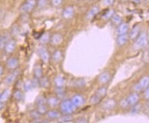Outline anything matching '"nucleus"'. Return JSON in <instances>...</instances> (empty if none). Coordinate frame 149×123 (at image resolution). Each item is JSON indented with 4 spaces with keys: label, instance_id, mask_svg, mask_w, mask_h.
<instances>
[{
    "label": "nucleus",
    "instance_id": "obj_10",
    "mask_svg": "<svg viewBox=\"0 0 149 123\" xmlns=\"http://www.w3.org/2000/svg\"><path fill=\"white\" fill-rule=\"evenodd\" d=\"M10 96H11V92L10 89H6L0 94V102L1 103H6L8 101Z\"/></svg>",
    "mask_w": 149,
    "mask_h": 123
},
{
    "label": "nucleus",
    "instance_id": "obj_15",
    "mask_svg": "<svg viewBox=\"0 0 149 123\" xmlns=\"http://www.w3.org/2000/svg\"><path fill=\"white\" fill-rule=\"evenodd\" d=\"M110 78H111V76H110L109 73L105 72V73L102 74L100 76H99L98 80H99L100 83L106 84V83H107L109 81Z\"/></svg>",
    "mask_w": 149,
    "mask_h": 123
},
{
    "label": "nucleus",
    "instance_id": "obj_12",
    "mask_svg": "<svg viewBox=\"0 0 149 123\" xmlns=\"http://www.w3.org/2000/svg\"><path fill=\"white\" fill-rule=\"evenodd\" d=\"M138 100H139V96L138 94H131L129 97L127 98V99L126 100L128 105H134L138 103Z\"/></svg>",
    "mask_w": 149,
    "mask_h": 123
},
{
    "label": "nucleus",
    "instance_id": "obj_32",
    "mask_svg": "<svg viewBox=\"0 0 149 123\" xmlns=\"http://www.w3.org/2000/svg\"><path fill=\"white\" fill-rule=\"evenodd\" d=\"M63 0H52V5L54 6H59L62 3Z\"/></svg>",
    "mask_w": 149,
    "mask_h": 123
},
{
    "label": "nucleus",
    "instance_id": "obj_21",
    "mask_svg": "<svg viewBox=\"0 0 149 123\" xmlns=\"http://www.w3.org/2000/svg\"><path fill=\"white\" fill-rule=\"evenodd\" d=\"M99 12V8L98 7H94L88 12L87 15V17L88 19H92L96 15H97Z\"/></svg>",
    "mask_w": 149,
    "mask_h": 123
},
{
    "label": "nucleus",
    "instance_id": "obj_1",
    "mask_svg": "<svg viewBox=\"0 0 149 123\" xmlns=\"http://www.w3.org/2000/svg\"><path fill=\"white\" fill-rule=\"evenodd\" d=\"M36 0H26L19 8V10L23 13L32 12L36 5Z\"/></svg>",
    "mask_w": 149,
    "mask_h": 123
},
{
    "label": "nucleus",
    "instance_id": "obj_27",
    "mask_svg": "<svg viewBox=\"0 0 149 123\" xmlns=\"http://www.w3.org/2000/svg\"><path fill=\"white\" fill-rule=\"evenodd\" d=\"M112 18V22L114 24H116V25H118L120 24L121 22H122V18L120 17V16L116 15H113L111 17Z\"/></svg>",
    "mask_w": 149,
    "mask_h": 123
},
{
    "label": "nucleus",
    "instance_id": "obj_6",
    "mask_svg": "<svg viewBox=\"0 0 149 123\" xmlns=\"http://www.w3.org/2000/svg\"><path fill=\"white\" fill-rule=\"evenodd\" d=\"M38 55L40 56L41 59H42V61L43 62L46 63L49 61V59H50V55H49V53L47 50V49L44 47H38Z\"/></svg>",
    "mask_w": 149,
    "mask_h": 123
},
{
    "label": "nucleus",
    "instance_id": "obj_17",
    "mask_svg": "<svg viewBox=\"0 0 149 123\" xmlns=\"http://www.w3.org/2000/svg\"><path fill=\"white\" fill-rule=\"evenodd\" d=\"M35 87V82L31 80H28L24 82V89L26 92H28V91L31 90V89L34 88Z\"/></svg>",
    "mask_w": 149,
    "mask_h": 123
},
{
    "label": "nucleus",
    "instance_id": "obj_26",
    "mask_svg": "<svg viewBox=\"0 0 149 123\" xmlns=\"http://www.w3.org/2000/svg\"><path fill=\"white\" fill-rule=\"evenodd\" d=\"M47 115L49 118H50L54 119V118H57L58 117H59V112H56V111H50V112H47Z\"/></svg>",
    "mask_w": 149,
    "mask_h": 123
},
{
    "label": "nucleus",
    "instance_id": "obj_16",
    "mask_svg": "<svg viewBox=\"0 0 149 123\" xmlns=\"http://www.w3.org/2000/svg\"><path fill=\"white\" fill-rule=\"evenodd\" d=\"M128 40H129V36H128L127 34H120V36L117 38V45H120V46H122V45H124L126 43H127Z\"/></svg>",
    "mask_w": 149,
    "mask_h": 123
},
{
    "label": "nucleus",
    "instance_id": "obj_5",
    "mask_svg": "<svg viewBox=\"0 0 149 123\" xmlns=\"http://www.w3.org/2000/svg\"><path fill=\"white\" fill-rule=\"evenodd\" d=\"M19 74H20V71H19V70H15V71H14L13 72H12L5 78L4 82L7 84V85H11V84H13V82L16 80V79L17 78V77H18Z\"/></svg>",
    "mask_w": 149,
    "mask_h": 123
},
{
    "label": "nucleus",
    "instance_id": "obj_25",
    "mask_svg": "<svg viewBox=\"0 0 149 123\" xmlns=\"http://www.w3.org/2000/svg\"><path fill=\"white\" fill-rule=\"evenodd\" d=\"M14 96V98H15V100H17V101H22L23 99V98H24V95H23V93L21 92L20 90H16L14 93L13 94Z\"/></svg>",
    "mask_w": 149,
    "mask_h": 123
},
{
    "label": "nucleus",
    "instance_id": "obj_31",
    "mask_svg": "<svg viewBox=\"0 0 149 123\" xmlns=\"http://www.w3.org/2000/svg\"><path fill=\"white\" fill-rule=\"evenodd\" d=\"M47 0H38L36 1V5H38L39 7H43L46 5Z\"/></svg>",
    "mask_w": 149,
    "mask_h": 123
},
{
    "label": "nucleus",
    "instance_id": "obj_24",
    "mask_svg": "<svg viewBox=\"0 0 149 123\" xmlns=\"http://www.w3.org/2000/svg\"><path fill=\"white\" fill-rule=\"evenodd\" d=\"M55 84L58 88H61V87L63 86L65 84L64 79L61 78V77H57V78H56L55 79Z\"/></svg>",
    "mask_w": 149,
    "mask_h": 123
},
{
    "label": "nucleus",
    "instance_id": "obj_38",
    "mask_svg": "<svg viewBox=\"0 0 149 123\" xmlns=\"http://www.w3.org/2000/svg\"><path fill=\"white\" fill-rule=\"evenodd\" d=\"M0 94H1V93H0Z\"/></svg>",
    "mask_w": 149,
    "mask_h": 123
},
{
    "label": "nucleus",
    "instance_id": "obj_33",
    "mask_svg": "<svg viewBox=\"0 0 149 123\" xmlns=\"http://www.w3.org/2000/svg\"><path fill=\"white\" fill-rule=\"evenodd\" d=\"M115 0H103V3L105 6H111L113 5Z\"/></svg>",
    "mask_w": 149,
    "mask_h": 123
},
{
    "label": "nucleus",
    "instance_id": "obj_34",
    "mask_svg": "<svg viewBox=\"0 0 149 123\" xmlns=\"http://www.w3.org/2000/svg\"><path fill=\"white\" fill-rule=\"evenodd\" d=\"M61 57V53L60 52H56L54 54V58L55 60H58L59 59V58Z\"/></svg>",
    "mask_w": 149,
    "mask_h": 123
},
{
    "label": "nucleus",
    "instance_id": "obj_11",
    "mask_svg": "<svg viewBox=\"0 0 149 123\" xmlns=\"http://www.w3.org/2000/svg\"><path fill=\"white\" fill-rule=\"evenodd\" d=\"M71 103L75 107H80L83 105L84 103V99L81 96L79 95H76V96H73L72 98Z\"/></svg>",
    "mask_w": 149,
    "mask_h": 123
},
{
    "label": "nucleus",
    "instance_id": "obj_35",
    "mask_svg": "<svg viewBox=\"0 0 149 123\" xmlns=\"http://www.w3.org/2000/svg\"><path fill=\"white\" fill-rule=\"evenodd\" d=\"M3 68L1 65H0V76H1V75L3 74Z\"/></svg>",
    "mask_w": 149,
    "mask_h": 123
},
{
    "label": "nucleus",
    "instance_id": "obj_36",
    "mask_svg": "<svg viewBox=\"0 0 149 123\" xmlns=\"http://www.w3.org/2000/svg\"><path fill=\"white\" fill-rule=\"evenodd\" d=\"M3 106H4V104H3V103H1V102H0V110L2 109Z\"/></svg>",
    "mask_w": 149,
    "mask_h": 123
},
{
    "label": "nucleus",
    "instance_id": "obj_37",
    "mask_svg": "<svg viewBox=\"0 0 149 123\" xmlns=\"http://www.w3.org/2000/svg\"><path fill=\"white\" fill-rule=\"evenodd\" d=\"M1 36H0V42H1Z\"/></svg>",
    "mask_w": 149,
    "mask_h": 123
},
{
    "label": "nucleus",
    "instance_id": "obj_13",
    "mask_svg": "<svg viewBox=\"0 0 149 123\" xmlns=\"http://www.w3.org/2000/svg\"><path fill=\"white\" fill-rule=\"evenodd\" d=\"M34 76L36 79L41 78L43 76V70L40 65H36L34 68Z\"/></svg>",
    "mask_w": 149,
    "mask_h": 123
},
{
    "label": "nucleus",
    "instance_id": "obj_8",
    "mask_svg": "<svg viewBox=\"0 0 149 123\" xmlns=\"http://www.w3.org/2000/svg\"><path fill=\"white\" fill-rule=\"evenodd\" d=\"M148 77H144L139 82V83L137 84V85L135 87L136 90L140 91L144 88H146V87H148Z\"/></svg>",
    "mask_w": 149,
    "mask_h": 123
},
{
    "label": "nucleus",
    "instance_id": "obj_2",
    "mask_svg": "<svg viewBox=\"0 0 149 123\" xmlns=\"http://www.w3.org/2000/svg\"><path fill=\"white\" fill-rule=\"evenodd\" d=\"M107 89L105 87H100V88L98 89L97 92L96 93L94 96L91 98V102L93 104H96L98 103L101 101L102 98H104L106 96Z\"/></svg>",
    "mask_w": 149,
    "mask_h": 123
},
{
    "label": "nucleus",
    "instance_id": "obj_14",
    "mask_svg": "<svg viewBox=\"0 0 149 123\" xmlns=\"http://www.w3.org/2000/svg\"><path fill=\"white\" fill-rule=\"evenodd\" d=\"M73 13H74V10L72 7H67L64 10L63 13V16L66 19H69L73 17Z\"/></svg>",
    "mask_w": 149,
    "mask_h": 123
},
{
    "label": "nucleus",
    "instance_id": "obj_22",
    "mask_svg": "<svg viewBox=\"0 0 149 123\" xmlns=\"http://www.w3.org/2000/svg\"><path fill=\"white\" fill-rule=\"evenodd\" d=\"M47 103H48V104L50 105V106L52 107H57L58 104H59V100L57 98L51 97L50 98H48V101H47Z\"/></svg>",
    "mask_w": 149,
    "mask_h": 123
},
{
    "label": "nucleus",
    "instance_id": "obj_3",
    "mask_svg": "<svg viewBox=\"0 0 149 123\" xmlns=\"http://www.w3.org/2000/svg\"><path fill=\"white\" fill-rule=\"evenodd\" d=\"M147 43V37L145 34H142L140 35V37L137 39L136 42L135 43L134 48H136V50H139L140 48H142L143 47H144L146 45Z\"/></svg>",
    "mask_w": 149,
    "mask_h": 123
},
{
    "label": "nucleus",
    "instance_id": "obj_29",
    "mask_svg": "<svg viewBox=\"0 0 149 123\" xmlns=\"http://www.w3.org/2000/svg\"><path fill=\"white\" fill-rule=\"evenodd\" d=\"M140 29L138 27H136V28H133V30L131 32V39H136L140 34Z\"/></svg>",
    "mask_w": 149,
    "mask_h": 123
},
{
    "label": "nucleus",
    "instance_id": "obj_19",
    "mask_svg": "<svg viewBox=\"0 0 149 123\" xmlns=\"http://www.w3.org/2000/svg\"><path fill=\"white\" fill-rule=\"evenodd\" d=\"M128 30H129V26L127 24H122L121 25L119 26L118 28H117V34H126Z\"/></svg>",
    "mask_w": 149,
    "mask_h": 123
},
{
    "label": "nucleus",
    "instance_id": "obj_4",
    "mask_svg": "<svg viewBox=\"0 0 149 123\" xmlns=\"http://www.w3.org/2000/svg\"><path fill=\"white\" fill-rule=\"evenodd\" d=\"M61 109L65 114H71L75 110V106L70 101H65L61 106Z\"/></svg>",
    "mask_w": 149,
    "mask_h": 123
},
{
    "label": "nucleus",
    "instance_id": "obj_28",
    "mask_svg": "<svg viewBox=\"0 0 149 123\" xmlns=\"http://www.w3.org/2000/svg\"><path fill=\"white\" fill-rule=\"evenodd\" d=\"M38 80H39V82H39L40 85L42 86V87H48L49 81L46 78H43V76H42L41 78L38 79Z\"/></svg>",
    "mask_w": 149,
    "mask_h": 123
},
{
    "label": "nucleus",
    "instance_id": "obj_30",
    "mask_svg": "<svg viewBox=\"0 0 149 123\" xmlns=\"http://www.w3.org/2000/svg\"><path fill=\"white\" fill-rule=\"evenodd\" d=\"M49 36L48 34H43L42 35V36L40 37V41L41 42V43H46V42L48 41L49 40Z\"/></svg>",
    "mask_w": 149,
    "mask_h": 123
},
{
    "label": "nucleus",
    "instance_id": "obj_20",
    "mask_svg": "<svg viewBox=\"0 0 149 123\" xmlns=\"http://www.w3.org/2000/svg\"><path fill=\"white\" fill-rule=\"evenodd\" d=\"M37 112L40 115H43V114H47V112H48V109H47L46 103L37 105Z\"/></svg>",
    "mask_w": 149,
    "mask_h": 123
},
{
    "label": "nucleus",
    "instance_id": "obj_9",
    "mask_svg": "<svg viewBox=\"0 0 149 123\" xmlns=\"http://www.w3.org/2000/svg\"><path fill=\"white\" fill-rule=\"evenodd\" d=\"M16 47V42L14 40H11V41L7 42L5 45V50L7 53H12L14 52Z\"/></svg>",
    "mask_w": 149,
    "mask_h": 123
},
{
    "label": "nucleus",
    "instance_id": "obj_23",
    "mask_svg": "<svg viewBox=\"0 0 149 123\" xmlns=\"http://www.w3.org/2000/svg\"><path fill=\"white\" fill-rule=\"evenodd\" d=\"M115 105V102L113 100H108L104 104V108L106 109H110L113 108Z\"/></svg>",
    "mask_w": 149,
    "mask_h": 123
},
{
    "label": "nucleus",
    "instance_id": "obj_7",
    "mask_svg": "<svg viewBox=\"0 0 149 123\" xmlns=\"http://www.w3.org/2000/svg\"><path fill=\"white\" fill-rule=\"evenodd\" d=\"M6 66L8 69L10 70H16L19 66V61L17 58L10 57L8 59L6 63Z\"/></svg>",
    "mask_w": 149,
    "mask_h": 123
},
{
    "label": "nucleus",
    "instance_id": "obj_18",
    "mask_svg": "<svg viewBox=\"0 0 149 123\" xmlns=\"http://www.w3.org/2000/svg\"><path fill=\"white\" fill-rule=\"evenodd\" d=\"M62 40H63L62 36H61L60 34H58L53 35V36L51 38V42H52V44L53 45L60 44L61 41H62Z\"/></svg>",
    "mask_w": 149,
    "mask_h": 123
}]
</instances>
